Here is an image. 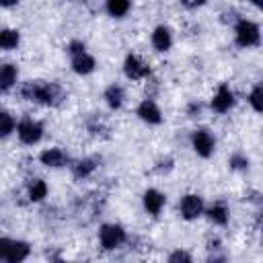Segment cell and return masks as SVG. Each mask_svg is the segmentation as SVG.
I'll list each match as a JSON object with an SVG mask.
<instances>
[{
    "label": "cell",
    "mask_w": 263,
    "mask_h": 263,
    "mask_svg": "<svg viewBox=\"0 0 263 263\" xmlns=\"http://www.w3.org/2000/svg\"><path fill=\"white\" fill-rule=\"evenodd\" d=\"M152 43H154V47L160 49V51L168 49V47H171V33H168V29H166V27H158V29L154 31V35H152Z\"/></svg>",
    "instance_id": "cell-15"
},
{
    "label": "cell",
    "mask_w": 263,
    "mask_h": 263,
    "mask_svg": "<svg viewBox=\"0 0 263 263\" xmlns=\"http://www.w3.org/2000/svg\"><path fill=\"white\" fill-rule=\"evenodd\" d=\"M29 255V247L25 242H12L8 245V251H6V261H23L25 257Z\"/></svg>",
    "instance_id": "cell-13"
},
{
    "label": "cell",
    "mask_w": 263,
    "mask_h": 263,
    "mask_svg": "<svg viewBox=\"0 0 263 263\" xmlns=\"http://www.w3.org/2000/svg\"><path fill=\"white\" fill-rule=\"evenodd\" d=\"M35 99L41 101V103H45V105H53V103H58V101L62 99V90H60V86H55V84H39V82H37Z\"/></svg>",
    "instance_id": "cell-3"
},
{
    "label": "cell",
    "mask_w": 263,
    "mask_h": 263,
    "mask_svg": "<svg viewBox=\"0 0 263 263\" xmlns=\"http://www.w3.org/2000/svg\"><path fill=\"white\" fill-rule=\"evenodd\" d=\"M14 78H16V68L12 64L0 66V90H8L14 84Z\"/></svg>",
    "instance_id": "cell-14"
},
{
    "label": "cell",
    "mask_w": 263,
    "mask_h": 263,
    "mask_svg": "<svg viewBox=\"0 0 263 263\" xmlns=\"http://www.w3.org/2000/svg\"><path fill=\"white\" fill-rule=\"evenodd\" d=\"M232 103H234V99H232V92H230L226 86H220L218 95L212 99V107H214L216 111H220V113L228 111V109L232 107Z\"/></svg>",
    "instance_id": "cell-6"
},
{
    "label": "cell",
    "mask_w": 263,
    "mask_h": 263,
    "mask_svg": "<svg viewBox=\"0 0 263 263\" xmlns=\"http://www.w3.org/2000/svg\"><path fill=\"white\" fill-rule=\"evenodd\" d=\"M187 8H195V6H199V4H203V0H181Z\"/></svg>",
    "instance_id": "cell-27"
},
{
    "label": "cell",
    "mask_w": 263,
    "mask_h": 263,
    "mask_svg": "<svg viewBox=\"0 0 263 263\" xmlns=\"http://www.w3.org/2000/svg\"><path fill=\"white\" fill-rule=\"evenodd\" d=\"M138 115H140L144 121H148V123H158V121H160V111H158V107H156L152 101H148V99L140 105Z\"/></svg>",
    "instance_id": "cell-9"
},
{
    "label": "cell",
    "mask_w": 263,
    "mask_h": 263,
    "mask_svg": "<svg viewBox=\"0 0 263 263\" xmlns=\"http://www.w3.org/2000/svg\"><path fill=\"white\" fill-rule=\"evenodd\" d=\"M181 212H183V216H185L187 220L197 218V216L201 214V199H199L197 195H187V197L183 199V203H181Z\"/></svg>",
    "instance_id": "cell-7"
},
{
    "label": "cell",
    "mask_w": 263,
    "mask_h": 263,
    "mask_svg": "<svg viewBox=\"0 0 263 263\" xmlns=\"http://www.w3.org/2000/svg\"><path fill=\"white\" fill-rule=\"evenodd\" d=\"M193 148L197 150V154L201 156H210L214 150V140L208 132H195L193 134Z\"/></svg>",
    "instance_id": "cell-5"
},
{
    "label": "cell",
    "mask_w": 263,
    "mask_h": 263,
    "mask_svg": "<svg viewBox=\"0 0 263 263\" xmlns=\"http://www.w3.org/2000/svg\"><path fill=\"white\" fill-rule=\"evenodd\" d=\"M123 240H125V232H123L119 226L109 224V226H103V228H101V245H103L105 249H115V247H119Z\"/></svg>",
    "instance_id": "cell-2"
},
{
    "label": "cell",
    "mask_w": 263,
    "mask_h": 263,
    "mask_svg": "<svg viewBox=\"0 0 263 263\" xmlns=\"http://www.w3.org/2000/svg\"><path fill=\"white\" fill-rule=\"evenodd\" d=\"M162 203H164V197H162L158 191L150 189V191L144 193V205H146V210H148L150 214H158V212L162 210Z\"/></svg>",
    "instance_id": "cell-10"
},
{
    "label": "cell",
    "mask_w": 263,
    "mask_h": 263,
    "mask_svg": "<svg viewBox=\"0 0 263 263\" xmlns=\"http://www.w3.org/2000/svg\"><path fill=\"white\" fill-rule=\"evenodd\" d=\"M253 4H257V6H261V0H253Z\"/></svg>",
    "instance_id": "cell-30"
},
{
    "label": "cell",
    "mask_w": 263,
    "mask_h": 263,
    "mask_svg": "<svg viewBox=\"0 0 263 263\" xmlns=\"http://www.w3.org/2000/svg\"><path fill=\"white\" fill-rule=\"evenodd\" d=\"M105 99L111 107H119L121 105V99H123V90L119 86H109L107 92H105Z\"/></svg>",
    "instance_id": "cell-19"
},
{
    "label": "cell",
    "mask_w": 263,
    "mask_h": 263,
    "mask_svg": "<svg viewBox=\"0 0 263 263\" xmlns=\"http://www.w3.org/2000/svg\"><path fill=\"white\" fill-rule=\"evenodd\" d=\"M45 193H47V185H45L41 179H37V181H33V183H31V187H29V197H31L33 201L43 199V197H45Z\"/></svg>",
    "instance_id": "cell-17"
},
{
    "label": "cell",
    "mask_w": 263,
    "mask_h": 263,
    "mask_svg": "<svg viewBox=\"0 0 263 263\" xmlns=\"http://www.w3.org/2000/svg\"><path fill=\"white\" fill-rule=\"evenodd\" d=\"M72 66H74V72H78V74H88V72H92V68H95V60L82 51V53L74 55Z\"/></svg>",
    "instance_id": "cell-11"
},
{
    "label": "cell",
    "mask_w": 263,
    "mask_h": 263,
    "mask_svg": "<svg viewBox=\"0 0 263 263\" xmlns=\"http://www.w3.org/2000/svg\"><path fill=\"white\" fill-rule=\"evenodd\" d=\"M16 43H18V33L16 31H10V29L0 31V47L2 49H12V47H16Z\"/></svg>",
    "instance_id": "cell-16"
},
{
    "label": "cell",
    "mask_w": 263,
    "mask_h": 263,
    "mask_svg": "<svg viewBox=\"0 0 263 263\" xmlns=\"http://www.w3.org/2000/svg\"><path fill=\"white\" fill-rule=\"evenodd\" d=\"M16 0H0V6H10V4H14Z\"/></svg>",
    "instance_id": "cell-29"
},
{
    "label": "cell",
    "mask_w": 263,
    "mask_h": 263,
    "mask_svg": "<svg viewBox=\"0 0 263 263\" xmlns=\"http://www.w3.org/2000/svg\"><path fill=\"white\" fill-rule=\"evenodd\" d=\"M236 41L242 47L255 45L259 41V29H257V25H253L251 21H240L236 25Z\"/></svg>",
    "instance_id": "cell-1"
},
{
    "label": "cell",
    "mask_w": 263,
    "mask_h": 263,
    "mask_svg": "<svg viewBox=\"0 0 263 263\" xmlns=\"http://www.w3.org/2000/svg\"><path fill=\"white\" fill-rule=\"evenodd\" d=\"M191 257L189 255H185V253H175V255H171V261H189Z\"/></svg>",
    "instance_id": "cell-26"
},
{
    "label": "cell",
    "mask_w": 263,
    "mask_h": 263,
    "mask_svg": "<svg viewBox=\"0 0 263 263\" xmlns=\"http://www.w3.org/2000/svg\"><path fill=\"white\" fill-rule=\"evenodd\" d=\"M70 51H72L74 55H78V53H82V51H84V45H82V43H78V41H74V43L70 45Z\"/></svg>",
    "instance_id": "cell-25"
},
{
    "label": "cell",
    "mask_w": 263,
    "mask_h": 263,
    "mask_svg": "<svg viewBox=\"0 0 263 263\" xmlns=\"http://www.w3.org/2000/svg\"><path fill=\"white\" fill-rule=\"evenodd\" d=\"M210 220L216 222V224H226L228 222V212L224 205H214L210 210Z\"/></svg>",
    "instance_id": "cell-20"
},
{
    "label": "cell",
    "mask_w": 263,
    "mask_h": 263,
    "mask_svg": "<svg viewBox=\"0 0 263 263\" xmlns=\"http://www.w3.org/2000/svg\"><path fill=\"white\" fill-rule=\"evenodd\" d=\"M230 162H232V166H245V164H247V160H245V158H240V156H234Z\"/></svg>",
    "instance_id": "cell-28"
},
{
    "label": "cell",
    "mask_w": 263,
    "mask_h": 263,
    "mask_svg": "<svg viewBox=\"0 0 263 263\" xmlns=\"http://www.w3.org/2000/svg\"><path fill=\"white\" fill-rule=\"evenodd\" d=\"M92 168H95V160H80L78 164H76V168H74V173H76V177H86L88 173H92Z\"/></svg>",
    "instance_id": "cell-22"
},
{
    "label": "cell",
    "mask_w": 263,
    "mask_h": 263,
    "mask_svg": "<svg viewBox=\"0 0 263 263\" xmlns=\"http://www.w3.org/2000/svg\"><path fill=\"white\" fill-rule=\"evenodd\" d=\"M18 138H21L25 144H35V142L41 138V125L35 123L33 119H25V121L18 125Z\"/></svg>",
    "instance_id": "cell-4"
},
{
    "label": "cell",
    "mask_w": 263,
    "mask_h": 263,
    "mask_svg": "<svg viewBox=\"0 0 263 263\" xmlns=\"http://www.w3.org/2000/svg\"><path fill=\"white\" fill-rule=\"evenodd\" d=\"M107 8L113 16H123L129 8V0H107Z\"/></svg>",
    "instance_id": "cell-18"
},
{
    "label": "cell",
    "mask_w": 263,
    "mask_h": 263,
    "mask_svg": "<svg viewBox=\"0 0 263 263\" xmlns=\"http://www.w3.org/2000/svg\"><path fill=\"white\" fill-rule=\"evenodd\" d=\"M8 245H10V240H6V238H0V259H4V257H6Z\"/></svg>",
    "instance_id": "cell-24"
},
{
    "label": "cell",
    "mask_w": 263,
    "mask_h": 263,
    "mask_svg": "<svg viewBox=\"0 0 263 263\" xmlns=\"http://www.w3.org/2000/svg\"><path fill=\"white\" fill-rule=\"evenodd\" d=\"M251 105L255 111H261L263 109V103H261V86H255V90L251 92Z\"/></svg>",
    "instance_id": "cell-23"
},
{
    "label": "cell",
    "mask_w": 263,
    "mask_h": 263,
    "mask_svg": "<svg viewBox=\"0 0 263 263\" xmlns=\"http://www.w3.org/2000/svg\"><path fill=\"white\" fill-rule=\"evenodd\" d=\"M41 162L47 164V166H62L66 162V154L58 148H49L41 154Z\"/></svg>",
    "instance_id": "cell-12"
},
{
    "label": "cell",
    "mask_w": 263,
    "mask_h": 263,
    "mask_svg": "<svg viewBox=\"0 0 263 263\" xmlns=\"http://www.w3.org/2000/svg\"><path fill=\"white\" fill-rule=\"evenodd\" d=\"M125 74L129 76V78H142V76H146L148 74V66L146 64H142L138 58H134V55H129L127 60H125Z\"/></svg>",
    "instance_id": "cell-8"
},
{
    "label": "cell",
    "mask_w": 263,
    "mask_h": 263,
    "mask_svg": "<svg viewBox=\"0 0 263 263\" xmlns=\"http://www.w3.org/2000/svg\"><path fill=\"white\" fill-rule=\"evenodd\" d=\"M12 127H14V121H12V117H10L8 113L0 111V138L8 136V134L12 132Z\"/></svg>",
    "instance_id": "cell-21"
}]
</instances>
